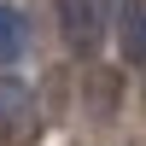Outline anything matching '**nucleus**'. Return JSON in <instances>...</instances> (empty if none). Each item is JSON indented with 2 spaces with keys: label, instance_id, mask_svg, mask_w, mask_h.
<instances>
[{
  "label": "nucleus",
  "instance_id": "obj_1",
  "mask_svg": "<svg viewBox=\"0 0 146 146\" xmlns=\"http://www.w3.org/2000/svg\"><path fill=\"white\" fill-rule=\"evenodd\" d=\"M58 35L76 53H94L105 35V0H58Z\"/></svg>",
  "mask_w": 146,
  "mask_h": 146
},
{
  "label": "nucleus",
  "instance_id": "obj_2",
  "mask_svg": "<svg viewBox=\"0 0 146 146\" xmlns=\"http://www.w3.org/2000/svg\"><path fill=\"white\" fill-rule=\"evenodd\" d=\"M29 129H35V94L23 88L18 76H0V135L23 140Z\"/></svg>",
  "mask_w": 146,
  "mask_h": 146
},
{
  "label": "nucleus",
  "instance_id": "obj_3",
  "mask_svg": "<svg viewBox=\"0 0 146 146\" xmlns=\"http://www.w3.org/2000/svg\"><path fill=\"white\" fill-rule=\"evenodd\" d=\"M117 47L135 70H146V0H129L123 6V29H117Z\"/></svg>",
  "mask_w": 146,
  "mask_h": 146
},
{
  "label": "nucleus",
  "instance_id": "obj_4",
  "mask_svg": "<svg viewBox=\"0 0 146 146\" xmlns=\"http://www.w3.org/2000/svg\"><path fill=\"white\" fill-rule=\"evenodd\" d=\"M23 58V18L18 6H0V70H12Z\"/></svg>",
  "mask_w": 146,
  "mask_h": 146
}]
</instances>
